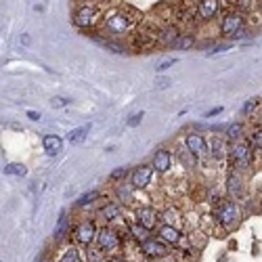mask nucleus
Masks as SVG:
<instances>
[{
	"mask_svg": "<svg viewBox=\"0 0 262 262\" xmlns=\"http://www.w3.org/2000/svg\"><path fill=\"white\" fill-rule=\"evenodd\" d=\"M65 227H67V214L61 212V216H59V224H57V229H55V237H63Z\"/></svg>",
	"mask_w": 262,
	"mask_h": 262,
	"instance_id": "cd10ccee",
	"label": "nucleus"
},
{
	"mask_svg": "<svg viewBox=\"0 0 262 262\" xmlns=\"http://www.w3.org/2000/svg\"><path fill=\"white\" fill-rule=\"evenodd\" d=\"M94 237H97V229H94V222H82L80 227L76 229V239L80 243H90Z\"/></svg>",
	"mask_w": 262,
	"mask_h": 262,
	"instance_id": "9b49d317",
	"label": "nucleus"
},
{
	"mask_svg": "<svg viewBox=\"0 0 262 262\" xmlns=\"http://www.w3.org/2000/svg\"><path fill=\"white\" fill-rule=\"evenodd\" d=\"M120 214H122V206L115 204V201H111V204H105V208L101 210V216L105 220H115V218H120Z\"/></svg>",
	"mask_w": 262,
	"mask_h": 262,
	"instance_id": "6ab92c4d",
	"label": "nucleus"
},
{
	"mask_svg": "<svg viewBox=\"0 0 262 262\" xmlns=\"http://www.w3.org/2000/svg\"><path fill=\"white\" fill-rule=\"evenodd\" d=\"M130 231H133V235H135V237H141V239H145V235H147V231H149V229H145V227H143V224H135V227L130 229Z\"/></svg>",
	"mask_w": 262,
	"mask_h": 262,
	"instance_id": "473e14b6",
	"label": "nucleus"
},
{
	"mask_svg": "<svg viewBox=\"0 0 262 262\" xmlns=\"http://www.w3.org/2000/svg\"><path fill=\"white\" fill-rule=\"evenodd\" d=\"M176 158L181 160V164L185 166V168H195L197 166V158L193 151H189L187 147H178L176 149Z\"/></svg>",
	"mask_w": 262,
	"mask_h": 262,
	"instance_id": "f3484780",
	"label": "nucleus"
},
{
	"mask_svg": "<svg viewBox=\"0 0 262 262\" xmlns=\"http://www.w3.org/2000/svg\"><path fill=\"white\" fill-rule=\"evenodd\" d=\"M245 26V15H243V11H239V9H231V11H227V13L222 15V19H220V34L222 36H231L239 30V28H243Z\"/></svg>",
	"mask_w": 262,
	"mask_h": 262,
	"instance_id": "7ed1b4c3",
	"label": "nucleus"
},
{
	"mask_svg": "<svg viewBox=\"0 0 262 262\" xmlns=\"http://www.w3.org/2000/svg\"><path fill=\"white\" fill-rule=\"evenodd\" d=\"M71 103V99H67V97H53L51 99V105L53 107H67Z\"/></svg>",
	"mask_w": 262,
	"mask_h": 262,
	"instance_id": "2f4dec72",
	"label": "nucleus"
},
{
	"mask_svg": "<svg viewBox=\"0 0 262 262\" xmlns=\"http://www.w3.org/2000/svg\"><path fill=\"white\" fill-rule=\"evenodd\" d=\"M153 166H139V168L133 170L130 174V181H133V187L135 189H145L149 183H151V176H153Z\"/></svg>",
	"mask_w": 262,
	"mask_h": 262,
	"instance_id": "423d86ee",
	"label": "nucleus"
},
{
	"mask_svg": "<svg viewBox=\"0 0 262 262\" xmlns=\"http://www.w3.org/2000/svg\"><path fill=\"white\" fill-rule=\"evenodd\" d=\"M97 241H99V247L101 249H115L117 247V235L111 231V229H101L99 235H97Z\"/></svg>",
	"mask_w": 262,
	"mask_h": 262,
	"instance_id": "f8f14e48",
	"label": "nucleus"
},
{
	"mask_svg": "<svg viewBox=\"0 0 262 262\" xmlns=\"http://www.w3.org/2000/svg\"><path fill=\"white\" fill-rule=\"evenodd\" d=\"M193 44H195V38L191 34H181V36H178V40H176V44H174V49L187 51V49H191Z\"/></svg>",
	"mask_w": 262,
	"mask_h": 262,
	"instance_id": "b1692460",
	"label": "nucleus"
},
{
	"mask_svg": "<svg viewBox=\"0 0 262 262\" xmlns=\"http://www.w3.org/2000/svg\"><path fill=\"white\" fill-rule=\"evenodd\" d=\"M218 113H222V107H214V109H210L206 113V117H214V115H218Z\"/></svg>",
	"mask_w": 262,
	"mask_h": 262,
	"instance_id": "58836bf2",
	"label": "nucleus"
},
{
	"mask_svg": "<svg viewBox=\"0 0 262 262\" xmlns=\"http://www.w3.org/2000/svg\"><path fill=\"white\" fill-rule=\"evenodd\" d=\"M59 262H80V252L76 247H67L65 254L61 256V260H59Z\"/></svg>",
	"mask_w": 262,
	"mask_h": 262,
	"instance_id": "a878e982",
	"label": "nucleus"
},
{
	"mask_svg": "<svg viewBox=\"0 0 262 262\" xmlns=\"http://www.w3.org/2000/svg\"><path fill=\"white\" fill-rule=\"evenodd\" d=\"M94 252H97V249H92V254H90V260H92V262H99V260H101V254H94Z\"/></svg>",
	"mask_w": 262,
	"mask_h": 262,
	"instance_id": "ea45409f",
	"label": "nucleus"
},
{
	"mask_svg": "<svg viewBox=\"0 0 262 262\" xmlns=\"http://www.w3.org/2000/svg\"><path fill=\"white\" fill-rule=\"evenodd\" d=\"M249 36H252V32H249V30L243 26V28H239V30H237V32L231 36V38H233V40H247Z\"/></svg>",
	"mask_w": 262,
	"mask_h": 262,
	"instance_id": "c756f323",
	"label": "nucleus"
},
{
	"mask_svg": "<svg viewBox=\"0 0 262 262\" xmlns=\"http://www.w3.org/2000/svg\"><path fill=\"white\" fill-rule=\"evenodd\" d=\"M26 115L30 117V120H32V122H38V120H40V117H42V115H40L38 111H28Z\"/></svg>",
	"mask_w": 262,
	"mask_h": 262,
	"instance_id": "4c0bfd02",
	"label": "nucleus"
},
{
	"mask_svg": "<svg viewBox=\"0 0 262 262\" xmlns=\"http://www.w3.org/2000/svg\"><path fill=\"white\" fill-rule=\"evenodd\" d=\"M141 13L135 11L133 7L128 5H122V7H111L109 11L103 13V19H101V28L105 32H109L111 36H124L128 32H133L135 26L141 21Z\"/></svg>",
	"mask_w": 262,
	"mask_h": 262,
	"instance_id": "f257e3e1",
	"label": "nucleus"
},
{
	"mask_svg": "<svg viewBox=\"0 0 262 262\" xmlns=\"http://www.w3.org/2000/svg\"><path fill=\"white\" fill-rule=\"evenodd\" d=\"M3 172L7 174V176H26L28 174V168L23 164H7L5 168H3Z\"/></svg>",
	"mask_w": 262,
	"mask_h": 262,
	"instance_id": "5701e85b",
	"label": "nucleus"
},
{
	"mask_svg": "<svg viewBox=\"0 0 262 262\" xmlns=\"http://www.w3.org/2000/svg\"><path fill=\"white\" fill-rule=\"evenodd\" d=\"M227 139L229 141H239L241 139V135H243V124H239V122H235V124H231L229 128H227Z\"/></svg>",
	"mask_w": 262,
	"mask_h": 262,
	"instance_id": "393cba45",
	"label": "nucleus"
},
{
	"mask_svg": "<svg viewBox=\"0 0 262 262\" xmlns=\"http://www.w3.org/2000/svg\"><path fill=\"white\" fill-rule=\"evenodd\" d=\"M126 174H128L126 168H115V170L111 172V181H117V178H124Z\"/></svg>",
	"mask_w": 262,
	"mask_h": 262,
	"instance_id": "e433bc0d",
	"label": "nucleus"
},
{
	"mask_svg": "<svg viewBox=\"0 0 262 262\" xmlns=\"http://www.w3.org/2000/svg\"><path fill=\"white\" fill-rule=\"evenodd\" d=\"M160 237L164 241H168V243H176L178 239H181V233H178L172 224H164V227L160 229Z\"/></svg>",
	"mask_w": 262,
	"mask_h": 262,
	"instance_id": "412c9836",
	"label": "nucleus"
},
{
	"mask_svg": "<svg viewBox=\"0 0 262 262\" xmlns=\"http://www.w3.org/2000/svg\"><path fill=\"white\" fill-rule=\"evenodd\" d=\"M252 145L262 151V128H254V133H252Z\"/></svg>",
	"mask_w": 262,
	"mask_h": 262,
	"instance_id": "c85d7f7f",
	"label": "nucleus"
},
{
	"mask_svg": "<svg viewBox=\"0 0 262 262\" xmlns=\"http://www.w3.org/2000/svg\"><path fill=\"white\" fill-rule=\"evenodd\" d=\"M168 84H170V80H160V82H158V88H166Z\"/></svg>",
	"mask_w": 262,
	"mask_h": 262,
	"instance_id": "a19ab883",
	"label": "nucleus"
},
{
	"mask_svg": "<svg viewBox=\"0 0 262 262\" xmlns=\"http://www.w3.org/2000/svg\"><path fill=\"white\" fill-rule=\"evenodd\" d=\"M231 49V44L229 42H224V44H218V46H214V49L210 51V55H216V53H224V51H229Z\"/></svg>",
	"mask_w": 262,
	"mask_h": 262,
	"instance_id": "f704fd0d",
	"label": "nucleus"
},
{
	"mask_svg": "<svg viewBox=\"0 0 262 262\" xmlns=\"http://www.w3.org/2000/svg\"><path fill=\"white\" fill-rule=\"evenodd\" d=\"M258 7H260V11H262V0H258Z\"/></svg>",
	"mask_w": 262,
	"mask_h": 262,
	"instance_id": "c03bdc74",
	"label": "nucleus"
},
{
	"mask_svg": "<svg viewBox=\"0 0 262 262\" xmlns=\"http://www.w3.org/2000/svg\"><path fill=\"white\" fill-rule=\"evenodd\" d=\"M88 130H90V124L88 126H80V128H74V130H69V135H67V141L69 143H82L86 139V135H88Z\"/></svg>",
	"mask_w": 262,
	"mask_h": 262,
	"instance_id": "4be33fe9",
	"label": "nucleus"
},
{
	"mask_svg": "<svg viewBox=\"0 0 262 262\" xmlns=\"http://www.w3.org/2000/svg\"><path fill=\"white\" fill-rule=\"evenodd\" d=\"M137 222L151 231V229L158 224V214H156V210H153V208H139V210H137Z\"/></svg>",
	"mask_w": 262,
	"mask_h": 262,
	"instance_id": "9d476101",
	"label": "nucleus"
},
{
	"mask_svg": "<svg viewBox=\"0 0 262 262\" xmlns=\"http://www.w3.org/2000/svg\"><path fill=\"white\" fill-rule=\"evenodd\" d=\"M195 11L201 21H212L220 11V0H197Z\"/></svg>",
	"mask_w": 262,
	"mask_h": 262,
	"instance_id": "39448f33",
	"label": "nucleus"
},
{
	"mask_svg": "<svg viewBox=\"0 0 262 262\" xmlns=\"http://www.w3.org/2000/svg\"><path fill=\"white\" fill-rule=\"evenodd\" d=\"M133 185H124V183H120L115 187V197L120 199V201H124V204H130V201H135V197H133Z\"/></svg>",
	"mask_w": 262,
	"mask_h": 262,
	"instance_id": "aec40b11",
	"label": "nucleus"
},
{
	"mask_svg": "<svg viewBox=\"0 0 262 262\" xmlns=\"http://www.w3.org/2000/svg\"><path fill=\"white\" fill-rule=\"evenodd\" d=\"M42 145H44V151L49 153V156H57V153L63 149V141L57 135H46L42 139Z\"/></svg>",
	"mask_w": 262,
	"mask_h": 262,
	"instance_id": "2eb2a0df",
	"label": "nucleus"
},
{
	"mask_svg": "<svg viewBox=\"0 0 262 262\" xmlns=\"http://www.w3.org/2000/svg\"><path fill=\"white\" fill-rule=\"evenodd\" d=\"M143 252L149 256H164L166 254V245L156 241V239H145L143 241Z\"/></svg>",
	"mask_w": 262,
	"mask_h": 262,
	"instance_id": "a211bd4d",
	"label": "nucleus"
},
{
	"mask_svg": "<svg viewBox=\"0 0 262 262\" xmlns=\"http://www.w3.org/2000/svg\"><path fill=\"white\" fill-rule=\"evenodd\" d=\"M174 63H176V59H168V61H162V63H160L156 69H158V71H166V69H170Z\"/></svg>",
	"mask_w": 262,
	"mask_h": 262,
	"instance_id": "c9c22d12",
	"label": "nucleus"
},
{
	"mask_svg": "<svg viewBox=\"0 0 262 262\" xmlns=\"http://www.w3.org/2000/svg\"><path fill=\"white\" fill-rule=\"evenodd\" d=\"M227 193L233 197V199H239L243 195V181L239 174L231 172L229 178H227Z\"/></svg>",
	"mask_w": 262,
	"mask_h": 262,
	"instance_id": "ddd939ff",
	"label": "nucleus"
},
{
	"mask_svg": "<svg viewBox=\"0 0 262 262\" xmlns=\"http://www.w3.org/2000/svg\"><path fill=\"white\" fill-rule=\"evenodd\" d=\"M178 28L176 26H168V28H164L162 32H160V42L164 44V46H174L176 44V40H178Z\"/></svg>",
	"mask_w": 262,
	"mask_h": 262,
	"instance_id": "dca6fc26",
	"label": "nucleus"
},
{
	"mask_svg": "<svg viewBox=\"0 0 262 262\" xmlns=\"http://www.w3.org/2000/svg\"><path fill=\"white\" fill-rule=\"evenodd\" d=\"M208 143H210V156L214 160H222L224 156H227V143H224L220 137H212Z\"/></svg>",
	"mask_w": 262,
	"mask_h": 262,
	"instance_id": "4468645a",
	"label": "nucleus"
},
{
	"mask_svg": "<svg viewBox=\"0 0 262 262\" xmlns=\"http://www.w3.org/2000/svg\"><path fill=\"white\" fill-rule=\"evenodd\" d=\"M229 3H239V0H229Z\"/></svg>",
	"mask_w": 262,
	"mask_h": 262,
	"instance_id": "a18cd8bd",
	"label": "nucleus"
},
{
	"mask_svg": "<svg viewBox=\"0 0 262 262\" xmlns=\"http://www.w3.org/2000/svg\"><path fill=\"white\" fill-rule=\"evenodd\" d=\"M103 15H101V11L97 5H82L74 11V26L76 28H82V30H86V28H92V26H97V23H101Z\"/></svg>",
	"mask_w": 262,
	"mask_h": 262,
	"instance_id": "f03ea898",
	"label": "nucleus"
},
{
	"mask_svg": "<svg viewBox=\"0 0 262 262\" xmlns=\"http://www.w3.org/2000/svg\"><path fill=\"white\" fill-rule=\"evenodd\" d=\"M109 262H124V260H120V258H111Z\"/></svg>",
	"mask_w": 262,
	"mask_h": 262,
	"instance_id": "37998d69",
	"label": "nucleus"
},
{
	"mask_svg": "<svg viewBox=\"0 0 262 262\" xmlns=\"http://www.w3.org/2000/svg\"><path fill=\"white\" fill-rule=\"evenodd\" d=\"M185 147L189 151H193L195 156H201V153H208L210 151V143L201 135H197V133H189L185 137Z\"/></svg>",
	"mask_w": 262,
	"mask_h": 262,
	"instance_id": "0eeeda50",
	"label": "nucleus"
},
{
	"mask_svg": "<svg viewBox=\"0 0 262 262\" xmlns=\"http://www.w3.org/2000/svg\"><path fill=\"white\" fill-rule=\"evenodd\" d=\"M151 166L156 168L158 172H168L172 168V156L168 149H158L156 153H153V160H151Z\"/></svg>",
	"mask_w": 262,
	"mask_h": 262,
	"instance_id": "1a4fd4ad",
	"label": "nucleus"
},
{
	"mask_svg": "<svg viewBox=\"0 0 262 262\" xmlns=\"http://www.w3.org/2000/svg\"><path fill=\"white\" fill-rule=\"evenodd\" d=\"M256 107H258V101L256 99H249L245 105H243V115H252L256 111Z\"/></svg>",
	"mask_w": 262,
	"mask_h": 262,
	"instance_id": "7c9ffc66",
	"label": "nucleus"
},
{
	"mask_svg": "<svg viewBox=\"0 0 262 262\" xmlns=\"http://www.w3.org/2000/svg\"><path fill=\"white\" fill-rule=\"evenodd\" d=\"M99 197H101L99 191H90V193H84V195H82V197L76 201V204H78V206H88V204H92V201L99 199Z\"/></svg>",
	"mask_w": 262,
	"mask_h": 262,
	"instance_id": "bb28decb",
	"label": "nucleus"
},
{
	"mask_svg": "<svg viewBox=\"0 0 262 262\" xmlns=\"http://www.w3.org/2000/svg\"><path fill=\"white\" fill-rule=\"evenodd\" d=\"M229 156L233 160V166L235 168H247L249 164H252L254 156H252V147H249V143L245 141H239V143H233L231 149H229Z\"/></svg>",
	"mask_w": 262,
	"mask_h": 262,
	"instance_id": "20e7f679",
	"label": "nucleus"
},
{
	"mask_svg": "<svg viewBox=\"0 0 262 262\" xmlns=\"http://www.w3.org/2000/svg\"><path fill=\"white\" fill-rule=\"evenodd\" d=\"M21 40H23V44H28V42H30V36H28V34H23V36H21Z\"/></svg>",
	"mask_w": 262,
	"mask_h": 262,
	"instance_id": "79ce46f5",
	"label": "nucleus"
},
{
	"mask_svg": "<svg viewBox=\"0 0 262 262\" xmlns=\"http://www.w3.org/2000/svg\"><path fill=\"white\" fill-rule=\"evenodd\" d=\"M141 120H143V111H139V113H135V115H130V120L126 122L130 128H135V126H139L141 124Z\"/></svg>",
	"mask_w": 262,
	"mask_h": 262,
	"instance_id": "72a5a7b5",
	"label": "nucleus"
},
{
	"mask_svg": "<svg viewBox=\"0 0 262 262\" xmlns=\"http://www.w3.org/2000/svg\"><path fill=\"white\" fill-rule=\"evenodd\" d=\"M216 216L222 224H233L237 218H239V208H237L235 201H222L218 212H216Z\"/></svg>",
	"mask_w": 262,
	"mask_h": 262,
	"instance_id": "6e6552de",
	"label": "nucleus"
}]
</instances>
